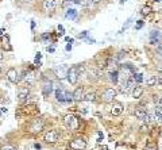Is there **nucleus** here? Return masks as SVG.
Here are the masks:
<instances>
[{"mask_svg": "<svg viewBox=\"0 0 162 150\" xmlns=\"http://www.w3.org/2000/svg\"><path fill=\"white\" fill-rule=\"evenodd\" d=\"M66 1H73V3H74V1H76V0H66Z\"/></svg>", "mask_w": 162, "mask_h": 150, "instance_id": "nucleus-44", "label": "nucleus"}, {"mask_svg": "<svg viewBox=\"0 0 162 150\" xmlns=\"http://www.w3.org/2000/svg\"><path fill=\"white\" fill-rule=\"evenodd\" d=\"M7 112H8V110H7L6 107H0V116H4Z\"/></svg>", "mask_w": 162, "mask_h": 150, "instance_id": "nucleus-27", "label": "nucleus"}, {"mask_svg": "<svg viewBox=\"0 0 162 150\" xmlns=\"http://www.w3.org/2000/svg\"><path fill=\"white\" fill-rule=\"evenodd\" d=\"M122 112H123V104H122L120 101H114V104H112V107H111V114L114 115V116H118Z\"/></svg>", "mask_w": 162, "mask_h": 150, "instance_id": "nucleus-9", "label": "nucleus"}, {"mask_svg": "<svg viewBox=\"0 0 162 150\" xmlns=\"http://www.w3.org/2000/svg\"><path fill=\"white\" fill-rule=\"evenodd\" d=\"M108 76H109V80H111L114 84H118V79H119V72H118V71L111 72Z\"/></svg>", "mask_w": 162, "mask_h": 150, "instance_id": "nucleus-18", "label": "nucleus"}, {"mask_svg": "<svg viewBox=\"0 0 162 150\" xmlns=\"http://www.w3.org/2000/svg\"><path fill=\"white\" fill-rule=\"evenodd\" d=\"M1 60H3V54L0 53V61H1Z\"/></svg>", "mask_w": 162, "mask_h": 150, "instance_id": "nucleus-42", "label": "nucleus"}, {"mask_svg": "<svg viewBox=\"0 0 162 150\" xmlns=\"http://www.w3.org/2000/svg\"><path fill=\"white\" fill-rule=\"evenodd\" d=\"M147 114L146 112V108H143V107H138V108L135 110V116L138 119H143V116Z\"/></svg>", "mask_w": 162, "mask_h": 150, "instance_id": "nucleus-16", "label": "nucleus"}, {"mask_svg": "<svg viewBox=\"0 0 162 150\" xmlns=\"http://www.w3.org/2000/svg\"><path fill=\"white\" fill-rule=\"evenodd\" d=\"M131 22H133V19H128V21H127V23L123 26V29L120 30V32H123L124 30H127V29H128V26H130V24H131Z\"/></svg>", "mask_w": 162, "mask_h": 150, "instance_id": "nucleus-26", "label": "nucleus"}, {"mask_svg": "<svg viewBox=\"0 0 162 150\" xmlns=\"http://www.w3.org/2000/svg\"><path fill=\"white\" fill-rule=\"evenodd\" d=\"M143 26V21H138V24H136V29H141Z\"/></svg>", "mask_w": 162, "mask_h": 150, "instance_id": "nucleus-32", "label": "nucleus"}, {"mask_svg": "<svg viewBox=\"0 0 162 150\" xmlns=\"http://www.w3.org/2000/svg\"><path fill=\"white\" fill-rule=\"evenodd\" d=\"M4 32H6V30H4V29H0V35H4Z\"/></svg>", "mask_w": 162, "mask_h": 150, "instance_id": "nucleus-37", "label": "nucleus"}, {"mask_svg": "<svg viewBox=\"0 0 162 150\" xmlns=\"http://www.w3.org/2000/svg\"><path fill=\"white\" fill-rule=\"evenodd\" d=\"M1 150H16L14 146H11V145H4L3 147H1Z\"/></svg>", "mask_w": 162, "mask_h": 150, "instance_id": "nucleus-28", "label": "nucleus"}, {"mask_svg": "<svg viewBox=\"0 0 162 150\" xmlns=\"http://www.w3.org/2000/svg\"><path fill=\"white\" fill-rule=\"evenodd\" d=\"M58 34H59V35H64V27H62L61 26V24H59V26H58Z\"/></svg>", "mask_w": 162, "mask_h": 150, "instance_id": "nucleus-30", "label": "nucleus"}, {"mask_svg": "<svg viewBox=\"0 0 162 150\" xmlns=\"http://www.w3.org/2000/svg\"><path fill=\"white\" fill-rule=\"evenodd\" d=\"M116 96V91L114 88H107L106 91L103 92V95H101V99L106 101V103H109V101H114V99H115Z\"/></svg>", "mask_w": 162, "mask_h": 150, "instance_id": "nucleus-2", "label": "nucleus"}, {"mask_svg": "<svg viewBox=\"0 0 162 150\" xmlns=\"http://www.w3.org/2000/svg\"><path fill=\"white\" fill-rule=\"evenodd\" d=\"M141 131H142V132H146V131H147V124H146V126H142V127H141Z\"/></svg>", "mask_w": 162, "mask_h": 150, "instance_id": "nucleus-33", "label": "nucleus"}, {"mask_svg": "<svg viewBox=\"0 0 162 150\" xmlns=\"http://www.w3.org/2000/svg\"><path fill=\"white\" fill-rule=\"evenodd\" d=\"M92 3H99V1H100V0H91Z\"/></svg>", "mask_w": 162, "mask_h": 150, "instance_id": "nucleus-40", "label": "nucleus"}, {"mask_svg": "<svg viewBox=\"0 0 162 150\" xmlns=\"http://www.w3.org/2000/svg\"><path fill=\"white\" fill-rule=\"evenodd\" d=\"M42 92H43L45 96L50 95L51 92H53V82H51V81H46V82H45L43 87H42Z\"/></svg>", "mask_w": 162, "mask_h": 150, "instance_id": "nucleus-14", "label": "nucleus"}, {"mask_svg": "<svg viewBox=\"0 0 162 150\" xmlns=\"http://www.w3.org/2000/svg\"><path fill=\"white\" fill-rule=\"evenodd\" d=\"M151 12V8L150 7H143V8H142V11H141V14L142 15H149Z\"/></svg>", "mask_w": 162, "mask_h": 150, "instance_id": "nucleus-24", "label": "nucleus"}, {"mask_svg": "<svg viewBox=\"0 0 162 150\" xmlns=\"http://www.w3.org/2000/svg\"><path fill=\"white\" fill-rule=\"evenodd\" d=\"M56 99L58 100L59 103H66V91L64 88H57Z\"/></svg>", "mask_w": 162, "mask_h": 150, "instance_id": "nucleus-10", "label": "nucleus"}, {"mask_svg": "<svg viewBox=\"0 0 162 150\" xmlns=\"http://www.w3.org/2000/svg\"><path fill=\"white\" fill-rule=\"evenodd\" d=\"M159 104H162V97H161V99H159Z\"/></svg>", "mask_w": 162, "mask_h": 150, "instance_id": "nucleus-43", "label": "nucleus"}, {"mask_svg": "<svg viewBox=\"0 0 162 150\" xmlns=\"http://www.w3.org/2000/svg\"><path fill=\"white\" fill-rule=\"evenodd\" d=\"M155 116H157V118H158V119L162 116V107H161V104L155 107Z\"/></svg>", "mask_w": 162, "mask_h": 150, "instance_id": "nucleus-22", "label": "nucleus"}, {"mask_svg": "<svg viewBox=\"0 0 162 150\" xmlns=\"http://www.w3.org/2000/svg\"><path fill=\"white\" fill-rule=\"evenodd\" d=\"M157 82H158V79H157L155 76H150V77L147 79V85H149V87H154Z\"/></svg>", "mask_w": 162, "mask_h": 150, "instance_id": "nucleus-20", "label": "nucleus"}, {"mask_svg": "<svg viewBox=\"0 0 162 150\" xmlns=\"http://www.w3.org/2000/svg\"><path fill=\"white\" fill-rule=\"evenodd\" d=\"M42 7H43V11L51 12V11H54V8H56V1H54V0H43Z\"/></svg>", "mask_w": 162, "mask_h": 150, "instance_id": "nucleus-11", "label": "nucleus"}, {"mask_svg": "<svg viewBox=\"0 0 162 150\" xmlns=\"http://www.w3.org/2000/svg\"><path fill=\"white\" fill-rule=\"evenodd\" d=\"M144 150H157V147L154 145H147V146L144 147Z\"/></svg>", "mask_w": 162, "mask_h": 150, "instance_id": "nucleus-29", "label": "nucleus"}, {"mask_svg": "<svg viewBox=\"0 0 162 150\" xmlns=\"http://www.w3.org/2000/svg\"><path fill=\"white\" fill-rule=\"evenodd\" d=\"M84 100H85V101H95V100H96V93H95V92H89V93H86L85 96H84Z\"/></svg>", "mask_w": 162, "mask_h": 150, "instance_id": "nucleus-19", "label": "nucleus"}, {"mask_svg": "<svg viewBox=\"0 0 162 150\" xmlns=\"http://www.w3.org/2000/svg\"><path fill=\"white\" fill-rule=\"evenodd\" d=\"M21 1H23V3H30V1H32V0H21Z\"/></svg>", "mask_w": 162, "mask_h": 150, "instance_id": "nucleus-38", "label": "nucleus"}, {"mask_svg": "<svg viewBox=\"0 0 162 150\" xmlns=\"http://www.w3.org/2000/svg\"><path fill=\"white\" fill-rule=\"evenodd\" d=\"M43 119L42 118H38L35 119V121L31 123V126H30V131L32 132V134H37V132H39L42 129H43Z\"/></svg>", "mask_w": 162, "mask_h": 150, "instance_id": "nucleus-3", "label": "nucleus"}, {"mask_svg": "<svg viewBox=\"0 0 162 150\" xmlns=\"http://www.w3.org/2000/svg\"><path fill=\"white\" fill-rule=\"evenodd\" d=\"M27 96H29V91H27V89H24V91H23V89H22V91L19 92V99H21V100L26 99Z\"/></svg>", "mask_w": 162, "mask_h": 150, "instance_id": "nucleus-21", "label": "nucleus"}, {"mask_svg": "<svg viewBox=\"0 0 162 150\" xmlns=\"http://www.w3.org/2000/svg\"><path fill=\"white\" fill-rule=\"evenodd\" d=\"M100 150H108V147H107V146H103Z\"/></svg>", "mask_w": 162, "mask_h": 150, "instance_id": "nucleus-39", "label": "nucleus"}, {"mask_svg": "<svg viewBox=\"0 0 162 150\" xmlns=\"http://www.w3.org/2000/svg\"><path fill=\"white\" fill-rule=\"evenodd\" d=\"M154 1H159V0H154Z\"/></svg>", "mask_w": 162, "mask_h": 150, "instance_id": "nucleus-45", "label": "nucleus"}, {"mask_svg": "<svg viewBox=\"0 0 162 150\" xmlns=\"http://www.w3.org/2000/svg\"><path fill=\"white\" fill-rule=\"evenodd\" d=\"M65 41H66V42H70V43H73L74 39H73V38H69V37H66V38H65Z\"/></svg>", "mask_w": 162, "mask_h": 150, "instance_id": "nucleus-35", "label": "nucleus"}, {"mask_svg": "<svg viewBox=\"0 0 162 150\" xmlns=\"http://www.w3.org/2000/svg\"><path fill=\"white\" fill-rule=\"evenodd\" d=\"M64 123H65V126L72 129V130L77 129V119L74 118L73 115H66V116L64 118Z\"/></svg>", "mask_w": 162, "mask_h": 150, "instance_id": "nucleus-6", "label": "nucleus"}, {"mask_svg": "<svg viewBox=\"0 0 162 150\" xmlns=\"http://www.w3.org/2000/svg\"><path fill=\"white\" fill-rule=\"evenodd\" d=\"M68 80H69V82H70L72 85H74V84L77 82V80H78V69H77V66H73V68L69 69Z\"/></svg>", "mask_w": 162, "mask_h": 150, "instance_id": "nucleus-5", "label": "nucleus"}, {"mask_svg": "<svg viewBox=\"0 0 162 150\" xmlns=\"http://www.w3.org/2000/svg\"><path fill=\"white\" fill-rule=\"evenodd\" d=\"M73 99L76 101H80V100L84 99V88L83 87H77L76 91L73 92Z\"/></svg>", "mask_w": 162, "mask_h": 150, "instance_id": "nucleus-13", "label": "nucleus"}, {"mask_svg": "<svg viewBox=\"0 0 162 150\" xmlns=\"http://www.w3.org/2000/svg\"><path fill=\"white\" fill-rule=\"evenodd\" d=\"M86 147V142L83 138H76L70 142V149L72 150H83Z\"/></svg>", "mask_w": 162, "mask_h": 150, "instance_id": "nucleus-4", "label": "nucleus"}, {"mask_svg": "<svg viewBox=\"0 0 162 150\" xmlns=\"http://www.w3.org/2000/svg\"><path fill=\"white\" fill-rule=\"evenodd\" d=\"M65 49H66V51H70V50H72V43H68Z\"/></svg>", "mask_w": 162, "mask_h": 150, "instance_id": "nucleus-34", "label": "nucleus"}, {"mask_svg": "<svg viewBox=\"0 0 162 150\" xmlns=\"http://www.w3.org/2000/svg\"><path fill=\"white\" fill-rule=\"evenodd\" d=\"M161 39H162V35H161V32L159 31H151V34H150V41H151V43L153 45H158L159 42H161Z\"/></svg>", "mask_w": 162, "mask_h": 150, "instance_id": "nucleus-12", "label": "nucleus"}, {"mask_svg": "<svg viewBox=\"0 0 162 150\" xmlns=\"http://www.w3.org/2000/svg\"><path fill=\"white\" fill-rule=\"evenodd\" d=\"M142 121H143L144 123L147 124V123H150V121H153V118H151V116H150V115H149V114H146V115H144V116H143V119H142Z\"/></svg>", "mask_w": 162, "mask_h": 150, "instance_id": "nucleus-25", "label": "nucleus"}, {"mask_svg": "<svg viewBox=\"0 0 162 150\" xmlns=\"http://www.w3.org/2000/svg\"><path fill=\"white\" fill-rule=\"evenodd\" d=\"M158 84H161L162 85V79H158Z\"/></svg>", "mask_w": 162, "mask_h": 150, "instance_id": "nucleus-41", "label": "nucleus"}, {"mask_svg": "<svg viewBox=\"0 0 162 150\" xmlns=\"http://www.w3.org/2000/svg\"><path fill=\"white\" fill-rule=\"evenodd\" d=\"M7 77H8V80L12 82V84H16V82L19 81V74L18 72H16V69L15 68H10L8 72H7Z\"/></svg>", "mask_w": 162, "mask_h": 150, "instance_id": "nucleus-8", "label": "nucleus"}, {"mask_svg": "<svg viewBox=\"0 0 162 150\" xmlns=\"http://www.w3.org/2000/svg\"><path fill=\"white\" fill-rule=\"evenodd\" d=\"M134 80H135L136 82H142L143 81V77H142V74L141 73H134Z\"/></svg>", "mask_w": 162, "mask_h": 150, "instance_id": "nucleus-23", "label": "nucleus"}, {"mask_svg": "<svg viewBox=\"0 0 162 150\" xmlns=\"http://www.w3.org/2000/svg\"><path fill=\"white\" fill-rule=\"evenodd\" d=\"M142 93H143V88H142V87H134V89H133L134 99H139V97L142 96Z\"/></svg>", "mask_w": 162, "mask_h": 150, "instance_id": "nucleus-15", "label": "nucleus"}, {"mask_svg": "<svg viewBox=\"0 0 162 150\" xmlns=\"http://www.w3.org/2000/svg\"><path fill=\"white\" fill-rule=\"evenodd\" d=\"M0 71H1V68H0Z\"/></svg>", "mask_w": 162, "mask_h": 150, "instance_id": "nucleus-46", "label": "nucleus"}, {"mask_svg": "<svg viewBox=\"0 0 162 150\" xmlns=\"http://www.w3.org/2000/svg\"><path fill=\"white\" fill-rule=\"evenodd\" d=\"M86 35H88V31H83V32H81V34H80V38H85V37Z\"/></svg>", "mask_w": 162, "mask_h": 150, "instance_id": "nucleus-31", "label": "nucleus"}, {"mask_svg": "<svg viewBox=\"0 0 162 150\" xmlns=\"http://www.w3.org/2000/svg\"><path fill=\"white\" fill-rule=\"evenodd\" d=\"M54 50H56V49H54L53 46H51V47H47V51H50V53H54Z\"/></svg>", "mask_w": 162, "mask_h": 150, "instance_id": "nucleus-36", "label": "nucleus"}, {"mask_svg": "<svg viewBox=\"0 0 162 150\" xmlns=\"http://www.w3.org/2000/svg\"><path fill=\"white\" fill-rule=\"evenodd\" d=\"M45 141H46L47 143H54V142H57L58 141V131H57V130H50V131L45 135Z\"/></svg>", "mask_w": 162, "mask_h": 150, "instance_id": "nucleus-7", "label": "nucleus"}, {"mask_svg": "<svg viewBox=\"0 0 162 150\" xmlns=\"http://www.w3.org/2000/svg\"><path fill=\"white\" fill-rule=\"evenodd\" d=\"M53 72H54V74H56L57 77H58L59 80H64L65 77L68 76V72H69V69L65 66V65H62V64H59V65H56L53 68Z\"/></svg>", "mask_w": 162, "mask_h": 150, "instance_id": "nucleus-1", "label": "nucleus"}, {"mask_svg": "<svg viewBox=\"0 0 162 150\" xmlns=\"http://www.w3.org/2000/svg\"><path fill=\"white\" fill-rule=\"evenodd\" d=\"M68 19H72V21H74L76 19V16H77V11L74 8H69L68 11H66V15H65Z\"/></svg>", "mask_w": 162, "mask_h": 150, "instance_id": "nucleus-17", "label": "nucleus"}]
</instances>
